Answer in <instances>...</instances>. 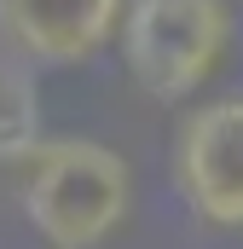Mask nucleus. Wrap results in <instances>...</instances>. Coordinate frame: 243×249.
Listing matches in <instances>:
<instances>
[{"instance_id": "obj_1", "label": "nucleus", "mask_w": 243, "mask_h": 249, "mask_svg": "<svg viewBox=\"0 0 243 249\" xmlns=\"http://www.w3.org/2000/svg\"><path fill=\"white\" fill-rule=\"evenodd\" d=\"M133 209V168L99 139H41L23 174V214L52 249H99Z\"/></svg>"}, {"instance_id": "obj_2", "label": "nucleus", "mask_w": 243, "mask_h": 249, "mask_svg": "<svg viewBox=\"0 0 243 249\" xmlns=\"http://www.w3.org/2000/svg\"><path fill=\"white\" fill-rule=\"evenodd\" d=\"M226 41L232 18L220 0H127L122 12V64L156 105L191 99L226 58Z\"/></svg>"}, {"instance_id": "obj_3", "label": "nucleus", "mask_w": 243, "mask_h": 249, "mask_svg": "<svg viewBox=\"0 0 243 249\" xmlns=\"http://www.w3.org/2000/svg\"><path fill=\"white\" fill-rule=\"evenodd\" d=\"M174 186L197 220L243 232V99L191 110L174 145Z\"/></svg>"}, {"instance_id": "obj_4", "label": "nucleus", "mask_w": 243, "mask_h": 249, "mask_svg": "<svg viewBox=\"0 0 243 249\" xmlns=\"http://www.w3.org/2000/svg\"><path fill=\"white\" fill-rule=\"evenodd\" d=\"M122 0H0V47L23 64H81L122 23Z\"/></svg>"}, {"instance_id": "obj_5", "label": "nucleus", "mask_w": 243, "mask_h": 249, "mask_svg": "<svg viewBox=\"0 0 243 249\" xmlns=\"http://www.w3.org/2000/svg\"><path fill=\"white\" fill-rule=\"evenodd\" d=\"M41 93L23 58H0V162H29L41 145Z\"/></svg>"}]
</instances>
